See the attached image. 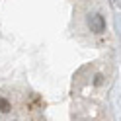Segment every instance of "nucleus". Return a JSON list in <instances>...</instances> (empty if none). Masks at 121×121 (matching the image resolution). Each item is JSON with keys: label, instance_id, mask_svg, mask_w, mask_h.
Masks as SVG:
<instances>
[{"label": "nucleus", "instance_id": "20e7f679", "mask_svg": "<svg viewBox=\"0 0 121 121\" xmlns=\"http://www.w3.org/2000/svg\"><path fill=\"white\" fill-rule=\"evenodd\" d=\"M102 82H104V76H102V74H96V80H94V84H96V86H102Z\"/></svg>", "mask_w": 121, "mask_h": 121}, {"label": "nucleus", "instance_id": "f03ea898", "mask_svg": "<svg viewBox=\"0 0 121 121\" xmlns=\"http://www.w3.org/2000/svg\"><path fill=\"white\" fill-rule=\"evenodd\" d=\"M27 108L29 109H41L43 108V100L37 94H31V96H29V100H27Z\"/></svg>", "mask_w": 121, "mask_h": 121}, {"label": "nucleus", "instance_id": "7ed1b4c3", "mask_svg": "<svg viewBox=\"0 0 121 121\" xmlns=\"http://www.w3.org/2000/svg\"><path fill=\"white\" fill-rule=\"evenodd\" d=\"M10 109H12V104L6 100V98H0V111H2V113H8Z\"/></svg>", "mask_w": 121, "mask_h": 121}, {"label": "nucleus", "instance_id": "f257e3e1", "mask_svg": "<svg viewBox=\"0 0 121 121\" xmlns=\"http://www.w3.org/2000/svg\"><path fill=\"white\" fill-rule=\"evenodd\" d=\"M88 26H90V31L92 33H104L105 31V20H104L102 14L88 16Z\"/></svg>", "mask_w": 121, "mask_h": 121}]
</instances>
